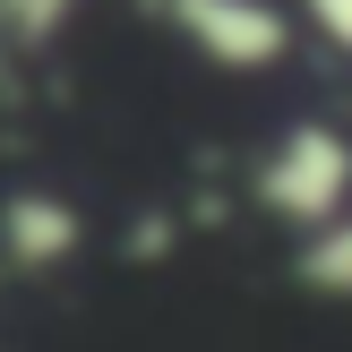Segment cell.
<instances>
[{"label": "cell", "mask_w": 352, "mask_h": 352, "mask_svg": "<svg viewBox=\"0 0 352 352\" xmlns=\"http://www.w3.org/2000/svg\"><path fill=\"white\" fill-rule=\"evenodd\" d=\"M250 189H258V206H267L275 223L318 232V223L352 215V138L336 120H292V129L258 155Z\"/></svg>", "instance_id": "6da1fadb"}, {"label": "cell", "mask_w": 352, "mask_h": 352, "mask_svg": "<svg viewBox=\"0 0 352 352\" xmlns=\"http://www.w3.org/2000/svg\"><path fill=\"white\" fill-rule=\"evenodd\" d=\"M164 26L215 69H275L292 52V17L275 0H155Z\"/></svg>", "instance_id": "7a4b0ae2"}, {"label": "cell", "mask_w": 352, "mask_h": 352, "mask_svg": "<svg viewBox=\"0 0 352 352\" xmlns=\"http://www.w3.org/2000/svg\"><path fill=\"white\" fill-rule=\"evenodd\" d=\"M78 241H86V215L52 189H17L0 206V267H60V258H78Z\"/></svg>", "instance_id": "3957f363"}, {"label": "cell", "mask_w": 352, "mask_h": 352, "mask_svg": "<svg viewBox=\"0 0 352 352\" xmlns=\"http://www.w3.org/2000/svg\"><path fill=\"white\" fill-rule=\"evenodd\" d=\"M292 275H301L318 301H344V309H352V215L318 223V232H301V258H292Z\"/></svg>", "instance_id": "277c9868"}, {"label": "cell", "mask_w": 352, "mask_h": 352, "mask_svg": "<svg viewBox=\"0 0 352 352\" xmlns=\"http://www.w3.org/2000/svg\"><path fill=\"white\" fill-rule=\"evenodd\" d=\"M69 9H78V0H0V34H9L17 52H34V43H52V34L69 26Z\"/></svg>", "instance_id": "5b68a950"}, {"label": "cell", "mask_w": 352, "mask_h": 352, "mask_svg": "<svg viewBox=\"0 0 352 352\" xmlns=\"http://www.w3.org/2000/svg\"><path fill=\"white\" fill-rule=\"evenodd\" d=\"M301 9H309V26H318L327 43H336L344 60H352V0H301Z\"/></svg>", "instance_id": "8992f818"}]
</instances>
